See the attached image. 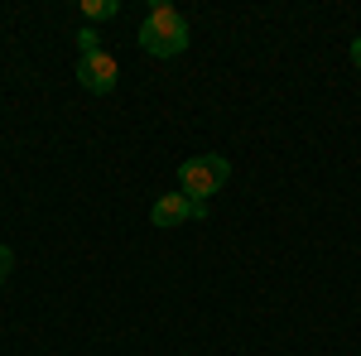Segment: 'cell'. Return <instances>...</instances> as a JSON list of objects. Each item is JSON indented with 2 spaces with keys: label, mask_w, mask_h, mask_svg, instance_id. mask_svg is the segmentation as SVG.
Returning a JSON list of instances; mask_svg holds the SVG:
<instances>
[{
  "label": "cell",
  "mask_w": 361,
  "mask_h": 356,
  "mask_svg": "<svg viewBox=\"0 0 361 356\" xmlns=\"http://www.w3.org/2000/svg\"><path fill=\"white\" fill-rule=\"evenodd\" d=\"M116 78H121V63H116L106 49L102 54H87V58H78V82L87 87V92H97V97H106L116 87Z\"/></svg>",
  "instance_id": "3"
},
{
  "label": "cell",
  "mask_w": 361,
  "mask_h": 356,
  "mask_svg": "<svg viewBox=\"0 0 361 356\" xmlns=\"http://www.w3.org/2000/svg\"><path fill=\"white\" fill-rule=\"evenodd\" d=\"M193 217H207V202H193V197H183V192H164L154 207H149V221L154 226H178V221H193Z\"/></svg>",
  "instance_id": "4"
},
{
  "label": "cell",
  "mask_w": 361,
  "mask_h": 356,
  "mask_svg": "<svg viewBox=\"0 0 361 356\" xmlns=\"http://www.w3.org/2000/svg\"><path fill=\"white\" fill-rule=\"evenodd\" d=\"M116 10H121L116 0H82V15H87V25H97V20H111Z\"/></svg>",
  "instance_id": "5"
},
{
  "label": "cell",
  "mask_w": 361,
  "mask_h": 356,
  "mask_svg": "<svg viewBox=\"0 0 361 356\" xmlns=\"http://www.w3.org/2000/svg\"><path fill=\"white\" fill-rule=\"evenodd\" d=\"M10 270H15V255H10V246H0V284L10 279Z\"/></svg>",
  "instance_id": "7"
},
{
  "label": "cell",
  "mask_w": 361,
  "mask_h": 356,
  "mask_svg": "<svg viewBox=\"0 0 361 356\" xmlns=\"http://www.w3.org/2000/svg\"><path fill=\"white\" fill-rule=\"evenodd\" d=\"M352 63L361 68V39H352Z\"/></svg>",
  "instance_id": "8"
},
{
  "label": "cell",
  "mask_w": 361,
  "mask_h": 356,
  "mask_svg": "<svg viewBox=\"0 0 361 356\" xmlns=\"http://www.w3.org/2000/svg\"><path fill=\"white\" fill-rule=\"evenodd\" d=\"M140 49L154 58H178L188 49V20L173 5H149V15L140 20Z\"/></svg>",
  "instance_id": "1"
},
{
  "label": "cell",
  "mask_w": 361,
  "mask_h": 356,
  "mask_svg": "<svg viewBox=\"0 0 361 356\" xmlns=\"http://www.w3.org/2000/svg\"><path fill=\"white\" fill-rule=\"evenodd\" d=\"M78 49H82V58L87 54H102V39H97V29H92V25L78 29Z\"/></svg>",
  "instance_id": "6"
},
{
  "label": "cell",
  "mask_w": 361,
  "mask_h": 356,
  "mask_svg": "<svg viewBox=\"0 0 361 356\" xmlns=\"http://www.w3.org/2000/svg\"><path fill=\"white\" fill-rule=\"evenodd\" d=\"M226 178H231V164H226L222 154H193V159L178 164V192L193 197V202H207Z\"/></svg>",
  "instance_id": "2"
}]
</instances>
